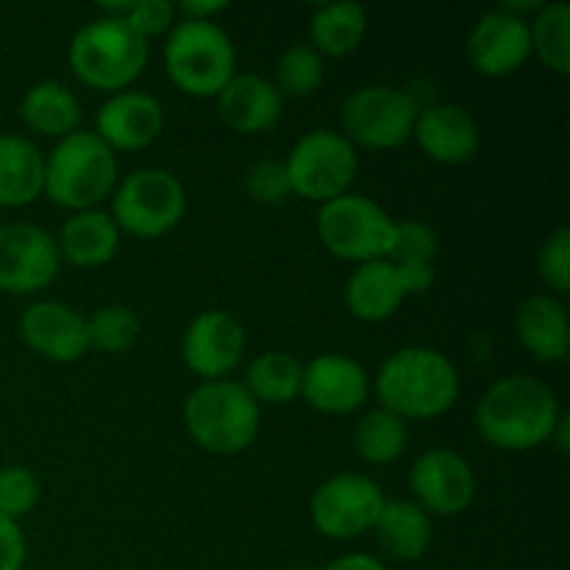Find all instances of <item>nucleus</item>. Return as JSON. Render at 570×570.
Returning <instances> with one entry per match:
<instances>
[{"instance_id":"nucleus-1","label":"nucleus","mask_w":570,"mask_h":570,"mask_svg":"<svg viewBox=\"0 0 570 570\" xmlns=\"http://www.w3.org/2000/svg\"><path fill=\"white\" fill-rule=\"evenodd\" d=\"M562 421L554 390L534 376H507L482 395L476 429L493 449L532 451L549 443Z\"/></svg>"},{"instance_id":"nucleus-2","label":"nucleus","mask_w":570,"mask_h":570,"mask_svg":"<svg viewBox=\"0 0 570 570\" xmlns=\"http://www.w3.org/2000/svg\"><path fill=\"white\" fill-rule=\"evenodd\" d=\"M376 395L382 410L401 421H432L445 415L460 399V373L440 351L410 345L382 362Z\"/></svg>"},{"instance_id":"nucleus-3","label":"nucleus","mask_w":570,"mask_h":570,"mask_svg":"<svg viewBox=\"0 0 570 570\" xmlns=\"http://www.w3.org/2000/svg\"><path fill=\"white\" fill-rule=\"evenodd\" d=\"M117 187V156L95 131H72L45 156L42 193L72 212L98 209Z\"/></svg>"},{"instance_id":"nucleus-4","label":"nucleus","mask_w":570,"mask_h":570,"mask_svg":"<svg viewBox=\"0 0 570 570\" xmlns=\"http://www.w3.org/2000/svg\"><path fill=\"white\" fill-rule=\"evenodd\" d=\"M259 404L232 379L200 382L184 404V426L204 451L217 456L243 454L259 434Z\"/></svg>"},{"instance_id":"nucleus-5","label":"nucleus","mask_w":570,"mask_h":570,"mask_svg":"<svg viewBox=\"0 0 570 570\" xmlns=\"http://www.w3.org/2000/svg\"><path fill=\"white\" fill-rule=\"evenodd\" d=\"M67 59L78 81L115 95L142 76L148 65V42L126 20L98 17L76 31Z\"/></svg>"},{"instance_id":"nucleus-6","label":"nucleus","mask_w":570,"mask_h":570,"mask_svg":"<svg viewBox=\"0 0 570 570\" xmlns=\"http://www.w3.org/2000/svg\"><path fill=\"white\" fill-rule=\"evenodd\" d=\"M165 70L181 92L217 98L237 76V50L217 22L178 20L165 42Z\"/></svg>"},{"instance_id":"nucleus-7","label":"nucleus","mask_w":570,"mask_h":570,"mask_svg":"<svg viewBox=\"0 0 570 570\" xmlns=\"http://www.w3.org/2000/svg\"><path fill=\"white\" fill-rule=\"evenodd\" d=\"M315 226L323 248L343 262L365 265L393 254L395 220L365 195L345 193L321 204Z\"/></svg>"},{"instance_id":"nucleus-8","label":"nucleus","mask_w":570,"mask_h":570,"mask_svg":"<svg viewBox=\"0 0 570 570\" xmlns=\"http://www.w3.org/2000/svg\"><path fill=\"white\" fill-rule=\"evenodd\" d=\"M187 195L181 181L161 167H142L122 178L111 193V220L134 237L156 239L181 223Z\"/></svg>"},{"instance_id":"nucleus-9","label":"nucleus","mask_w":570,"mask_h":570,"mask_svg":"<svg viewBox=\"0 0 570 570\" xmlns=\"http://www.w3.org/2000/svg\"><path fill=\"white\" fill-rule=\"evenodd\" d=\"M356 167L360 161H356L354 145L340 131H328V128L304 134L284 161L289 193L317 200V204L348 193L356 178Z\"/></svg>"},{"instance_id":"nucleus-10","label":"nucleus","mask_w":570,"mask_h":570,"mask_svg":"<svg viewBox=\"0 0 570 570\" xmlns=\"http://www.w3.org/2000/svg\"><path fill=\"white\" fill-rule=\"evenodd\" d=\"M417 104L404 89L384 87H360L345 98L340 120H343V137L351 145H365L373 150L401 148L412 139L417 120Z\"/></svg>"},{"instance_id":"nucleus-11","label":"nucleus","mask_w":570,"mask_h":570,"mask_svg":"<svg viewBox=\"0 0 570 570\" xmlns=\"http://www.w3.org/2000/svg\"><path fill=\"white\" fill-rule=\"evenodd\" d=\"M384 493L362 473H337L312 495V523L328 540H356L373 532L384 507Z\"/></svg>"},{"instance_id":"nucleus-12","label":"nucleus","mask_w":570,"mask_h":570,"mask_svg":"<svg viewBox=\"0 0 570 570\" xmlns=\"http://www.w3.org/2000/svg\"><path fill=\"white\" fill-rule=\"evenodd\" d=\"M61 271L56 237L33 223L0 226V289L31 295L50 287Z\"/></svg>"},{"instance_id":"nucleus-13","label":"nucleus","mask_w":570,"mask_h":570,"mask_svg":"<svg viewBox=\"0 0 570 570\" xmlns=\"http://www.w3.org/2000/svg\"><path fill=\"white\" fill-rule=\"evenodd\" d=\"M415 504L429 515H462L476 499V473L471 462L451 449H432L415 460L410 471Z\"/></svg>"},{"instance_id":"nucleus-14","label":"nucleus","mask_w":570,"mask_h":570,"mask_svg":"<svg viewBox=\"0 0 570 570\" xmlns=\"http://www.w3.org/2000/svg\"><path fill=\"white\" fill-rule=\"evenodd\" d=\"M245 354V328L232 312L206 309L184 332V365L204 382H217L237 371Z\"/></svg>"},{"instance_id":"nucleus-15","label":"nucleus","mask_w":570,"mask_h":570,"mask_svg":"<svg viewBox=\"0 0 570 570\" xmlns=\"http://www.w3.org/2000/svg\"><path fill=\"white\" fill-rule=\"evenodd\" d=\"M468 59H471L473 70L488 78H504L518 72L532 59L529 20H521L504 9L482 14L468 37Z\"/></svg>"},{"instance_id":"nucleus-16","label":"nucleus","mask_w":570,"mask_h":570,"mask_svg":"<svg viewBox=\"0 0 570 570\" xmlns=\"http://www.w3.org/2000/svg\"><path fill=\"white\" fill-rule=\"evenodd\" d=\"M22 343L48 362L72 365L89 351L87 317L59 301H37L20 317Z\"/></svg>"},{"instance_id":"nucleus-17","label":"nucleus","mask_w":570,"mask_h":570,"mask_svg":"<svg viewBox=\"0 0 570 570\" xmlns=\"http://www.w3.org/2000/svg\"><path fill=\"white\" fill-rule=\"evenodd\" d=\"M301 395L323 415H351L365 406L371 379L365 367L345 354H321L304 365Z\"/></svg>"},{"instance_id":"nucleus-18","label":"nucleus","mask_w":570,"mask_h":570,"mask_svg":"<svg viewBox=\"0 0 570 570\" xmlns=\"http://www.w3.org/2000/svg\"><path fill=\"white\" fill-rule=\"evenodd\" d=\"M165 131V109L148 92L122 89L115 92L95 115V134L111 150H142Z\"/></svg>"},{"instance_id":"nucleus-19","label":"nucleus","mask_w":570,"mask_h":570,"mask_svg":"<svg viewBox=\"0 0 570 570\" xmlns=\"http://www.w3.org/2000/svg\"><path fill=\"white\" fill-rule=\"evenodd\" d=\"M423 154L440 165H465L476 156L479 134L476 117L460 104H432L417 111L415 131Z\"/></svg>"},{"instance_id":"nucleus-20","label":"nucleus","mask_w":570,"mask_h":570,"mask_svg":"<svg viewBox=\"0 0 570 570\" xmlns=\"http://www.w3.org/2000/svg\"><path fill=\"white\" fill-rule=\"evenodd\" d=\"M217 111L232 131L265 134L282 120V95L267 78L237 72L217 95Z\"/></svg>"},{"instance_id":"nucleus-21","label":"nucleus","mask_w":570,"mask_h":570,"mask_svg":"<svg viewBox=\"0 0 570 570\" xmlns=\"http://www.w3.org/2000/svg\"><path fill=\"white\" fill-rule=\"evenodd\" d=\"M406 289L401 284L399 267L393 259H376L356 265L345 284V304L351 315L365 323L390 321L401 309Z\"/></svg>"},{"instance_id":"nucleus-22","label":"nucleus","mask_w":570,"mask_h":570,"mask_svg":"<svg viewBox=\"0 0 570 570\" xmlns=\"http://www.w3.org/2000/svg\"><path fill=\"white\" fill-rule=\"evenodd\" d=\"M56 245L61 262H70L72 267H104L120 248V228L109 212H72L61 226Z\"/></svg>"},{"instance_id":"nucleus-23","label":"nucleus","mask_w":570,"mask_h":570,"mask_svg":"<svg viewBox=\"0 0 570 570\" xmlns=\"http://www.w3.org/2000/svg\"><path fill=\"white\" fill-rule=\"evenodd\" d=\"M515 334L540 362H562L570 351L568 312L551 295H532L518 306Z\"/></svg>"},{"instance_id":"nucleus-24","label":"nucleus","mask_w":570,"mask_h":570,"mask_svg":"<svg viewBox=\"0 0 570 570\" xmlns=\"http://www.w3.org/2000/svg\"><path fill=\"white\" fill-rule=\"evenodd\" d=\"M45 189V154L20 134H0V206H28Z\"/></svg>"},{"instance_id":"nucleus-25","label":"nucleus","mask_w":570,"mask_h":570,"mask_svg":"<svg viewBox=\"0 0 570 570\" xmlns=\"http://www.w3.org/2000/svg\"><path fill=\"white\" fill-rule=\"evenodd\" d=\"M373 532L387 557L399 562H417L432 546V515L415 501H384Z\"/></svg>"},{"instance_id":"nucleus-26","label":"nucleus","mask_w":570,"mask_h":570,"mask_svg":"<svg viewBox=\"0 0 570 570\" xmlns=\"http://www.w3.org/2000/svg\"><path fill=\"white\" fill-rule=\"evenodd\" d=\"M20 117L31 131L42 137L65 139L81 128V104L76 92L59 81H39L26 92L20 104Z\"/></svg>"},{"instance_id":"nucleus-27","label":"nucleus","mask_w":570,"mask_h":570,"mask_svg":"<svg viewBox=\"0 0 570 570\" xmlns=\"http://www.w3.org/2000/svg\"><path fill=\"white\" fill-rule=\"evenodd\" d=\"M312 48L321 56H343L354 53L367 33V11L354 0H340V3H326L312 14L309 22Z\"/></svg>"},{"instance_id":"nucleus-28","label":"nucleus","mask_w":570,"mask_h":570,"mask_svg":"<svg viewBox=\"0 0 570 570\" xmlns=\"http://www.w3.org/2000/svg\"><path fill=\"white\" fill-rule=\"evenodd\" d=\"M304 365L287 351H265L245 371L243 387L256 404H293L301 395Z\"/></svg>"},{"instance_id":"nucleus-29","label":"nucleus","mask_w":570,"mask_h":570,"mask_svg":"<svg viewBox=\"0 0 570 570\" xmlns=\"http://www.w3.org/2000/svg\"><path fill=\"white\" fill-rule=\"evenodd\" d=\"M532 53L549 70L568 76L570 72V6L566 0L543 3L538 14L529 20Z\"/></svg>"},{"instance_id":"nucleus-30","label":"nucleus","mask_w":570,"mask_h":570,"mask_svg":"<svg viewBox=\"0 0 570 570\" xmlns=\"http://www.w3.org/2000/svg\"><path fill=\"white\" fill-rule=\"evenodd\" d=\"M406 421H401L399 415L387 410H371L360 423H356L354 432V445L356 454L362 456L371 465H390V462L401 460L406 451Z\"/></svg>"},{"instance_id":"nucleus-31","label":"nucleus","mask_w":570,"mask_h":570,"mask_svg":"<svg viewBox=\"0 0 570 570\" xmlns=\"http://www.w3.org/2000/svg\"><path fill=\"white\" fill-rule=\"evenodd\" d=\"M137 312L122 304L100 306L87 317V343L100 354H122L139 340Z\"/></svg>"},{"instance_id":"nucleus-32","label":"nucleus","mask_w":570,"mask_h":570,"mask_svg":"<svg viewBox=\"0 0 570 570\" xmlns=\"http://www.w3.org/2000/svg\"><path fill=\"white\" fill-rule=\"evenodd\" d=\"M326 78V65L323 56L312 45H289L276 65V89L278 95L289 98H306L321 89Z\"/></svg>"},{"instance_id":"nucleus-33","label":"nucleus","mask_w":570,"mask_h":570,"mask_svg":"<svg viewBox=\"0 0 570 570\" xmlns=\"http://www.w3.org/2000/svg\"><path fill=\"white\" fill-rule=\"evenodd\" d=\"M42 499L37 473L22 465L0 468V515L20 523Z\"/></svg>"},{"instance_id":"nucleus-34","label":"nucleus","mask_w":570,"mask_h":570,"mask_svg":"<svg viewBox=\"0 0 570 570\" xmlns=\"http://www.w3.org/2000/svg\"><path fill=\"white\" fill-rule=\"evenodd\" d=\"M440 250L438 232L423 220H399L393 237V262H423L434 265V256Z\"/></svg>"},{"instance_id":"nucleus-35","label":"nucleus","mask_w":570,"mask_h":570,"mask_svg":"<svg viewBox=\"0 0 570 570\" xmlns=\"http://www.w3.org/2000/svg\"><path fill=\"white\" fill-rule=\"evenodd\" d=\"M538 273L557 295L570 293V232L557 228L538 254Z\"/></svg>"},{"instance_id":"nucleus-36","label":"nucleus","mask_w":570,"mask_h":570,"mask_svg":"<svg viewBox=\"0 0 570 570\" xmlns=\"http://www.w3.org/2000/svg\"><path fill=\"white\" fill-rule=\"evenodd\" d=\"M245 189L254 200L259 204H282L289 193L287 170H284V161L276 159H262L254 161L245 173Z\"/></svg>"},{"instance_id":"nucleus-37","label":"nucleus","mask_w":570,"mask_h":570,"mask_svg":"<svg viewBox=\"0 0 570 570\" xmlns=\"http://www.w3.org/2000/svg\"><path fill=\"white\" fill-rule=\"evenodd\" d=\"M176 14L178 11L170 0H134L126 22L148 42L150 37L170 31L176 26Z\"/></svg>"},{"instance_id":"nucleus-38","label":"nucleus","mask_w":570,"mask_h":570,"mask_svg":"<svg viewBox=\"0 0 570 570\" xmlns=\"http://www.w3.org/2000/svg\"><path fill=\"white\" fill-rule=\"evenodd\" d=\"M26 554V534H22L20 523L0 515V570H22Z\"/></svg>"},{"instance_id":"nucleus-39","label":"nucleus","mask_w":570,"mask_h":570,"mask_svg":"<svg viewBox=\"0 0 570 570\" xmlns=\"http://www.w3.org/2000/svg\"><path fill=\"white\" fill-rule=\"evenodd\" d=\"M395 267H399V276H401V284H404L406 295L426 293V289L434 284V278H438L434 265H423V262H395Z\"/></svg>"},{"instance_id":"nucleus-40","label":"nucleus","mask_w":570,"mask_h":570,"mask_svg":"<svg viewBox=\"0 0 570 570\" xmlns=\"http://www.w3.org/2000/svg\"><path fill=\"white\" fill-rule=\"evenodd\" d=\"M226 9H228L226 0H184L181 6H176V11H181L184 20H206V22H215V17Z\"/></svg>"},{"instance_id":"nucleus-41","label":"nucleus","mask_w":570,"mask_h":570,"mask_svg":"<svg viewBox=\"0 0 570 570\" xmlns=\"http://www.w3.org/2000/svg\"><path fill=\"white\" fill-rule=\"evenodd\" d=\"M323 570H387V568H384L382 560H376V557L371 554H345Z\"/></svg>"}]
</instances>
